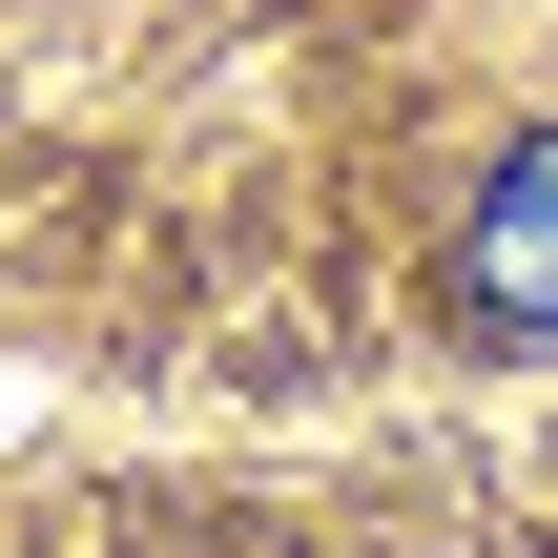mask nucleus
<instances>
[{"label":"nucleus","mask_w":558,"mask_h":558,"mask_svg":"<svg viewBox=\"0 0 558 558\" xmlns=\"http://www.w3.org/2000/svg\"><path fill=\"white\" fill-rule=\"evenodd\" d=\"M456 311L476 331H558V124L456 207Z\"/></svg>","instance_id":"nucleus-1"}]
</instances>
